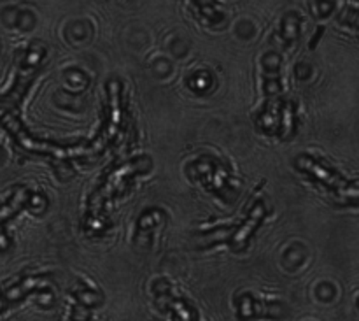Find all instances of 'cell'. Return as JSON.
Wrapping results in <instances>:
<instances>
[{"mask_svg": "<svg viewBox=\"0 0 359 321\" xmlns=\"http://www.w3.org/2000/svg\"><path fill=\"white\" fill-rule=\"evenodd\" d=\"M147 171H151V158L147 157H137L133 160L125 162V164H114L112 167H109L100 176L93 190V195L90 199V218H88V223L93 225L100 221L98 216H100L104 204L125 192L130 186V183H132V179H135L137 176L144 174Z\"/></svg>", "mask_w": 359, "mask_h": 321, "instance_id": "obj_2", "label": "cell"}, {"mask_svg": "<svg viewBox=\"0 0 359 321\" xmlns=\"http://www.w3.org/2000/svg\"><path fill=\"white\" fill-rule=\"evenodd\" d=\"M298 35H300V14L291 13L284 18L283 21V37L284 41L290 44V42L297 41Z\"/></svg>", "mask_w": 359, "mask_h": 321, "instance_id": "obj_13", "label": "cell"}, {"mask_svg": "<svg viewBox=\"0 0 359 321\" xmlns=\"http://www.w3.org/2000/svg\"><path fill=\"white\" fill-rule=\"evenodd\" d=\"M265 204L262 200L252 206V209L249 211V216L245 220H242V223L238 225H230V227H223L217 230V234H221V241L228 242L230 248L233 251H244L249 246V241L255 235V232L262 227L263 220H265Z\"/></svg>", "mask_w": 359, "mask_h": 321, "instance_id": "obj_7", "label": "cell"}, {"mask_svg": "<svg viewBox=\"0 0 359 321\" xmlns=\"http://www.w3.org/2000/svg\"><path fill=\"white\" fill-rule=\"evenodd\" d=\"M107 91V102H105V118L104 125H102L100 133L95 139L93 146L98 151V155L102 153L107 144H112L118 139L119 132L123 129V123H125V107H123V84L118 79H111L109 84L105 86Z\"/></svg>", "mask_w": 359, "mask_h": 321, "instance_id": "obj_6", "label": "cell"}, {"mask_svg": "<svg viewBox=\"0 0 359 321\" xmlns=\"http://www.w3.org/2000/svg\"><path fill=\"white\" fill-rule=\"evenodd\" d=\"M290 315L283 302H265L255 295L244 294L237 299V316L242 321L251 320H284Z\"/></svg>", "mask_w": 359, "mask_h": 321, "instance_id": "obj_9", "label": "cell"}, {"mask_svg": "<svg viewBox=\"0 0 359 321\" xmlns=\"http://www.w3.org/2000/svg\"><path fill=\"white\" fill-rule=\"evenodd\" d=\"M32 192H28L23 186H18L13 190L11 197L0 204V249L9 248V239L6 234V225L23 209H28V200H30Z\"/></svg>", "mask_w": 359, "mask_h": 321, "instance_id": "obj_11", "label": "cell"}, {"mask_svg": "<svg viewBox=\"0 0 359 321\" xmlns=\"http://www.w3.org/2000/svg\"><path fill=\"white\" fill-rule=\"evenodd\" d=\"M4 129L11 133L13 140L16 143V146L20 148L23 153L35 155V157L42 158H51L55 169L58 171V167L63 169V179L67 178V169H70L72 165V158L76 157H86V155H98L97 150L93 148V144H88V140H79V143L69 144V146H63V144L53 143V140H44V139H35L34 136L28 133V130L25 129L23 123L16 118V116L9 114L7 118H4Z\"/></svg>", "mask_w": 359, "mask_h": 321, "instance_id": "obj_1", "label": "cell"}, {"mask_svg": "<svg viewBox=\"0 0 359 321\" xmlns=\"http://www.w3.org/2000/svg\"><path fill=\"white\" fill-rule=\"evenodd\" d=\"M44 56L46 49L42 48V44H37V42L32 44L30 48L23 53V58H21L20 65H18V74L13 86H11V90L7 91V93H4L2 97H0V123H2L4 118H7L14 109L20 107L25 95L28 93L32 83H34L35 76H37L39 70H41Z\"/></svg>", "mask_w": 359, "mask_h": 321, "instance_id": "obj_3", "label": "cell"}, {"mask_svg": "<svg viewBox=\"0 0 359 321\" xmlns=\"http://www.w3.org/2000/svg\"><path fill=\"white\" fill-rule=\"evenodd\" d=\"M48 284L49 276H25L2 291L0 302H2L4 308L20 304L21 301H25V299L30 297V295H41L44 294V291H48Z\"/></svg>", "mask_w": 359, "mask_h": 321, "instance_id": "obj_10", "label": "cell"}, {"mask_svg": "<svg viewBox=\"0 0 359 321\" xmlns=\"http://www.w3.org/2000/svg\"><path fill=\"white\" fill-rule=\"evenodd\" d=\"M189 178L200 181L214 195L221 197L223 200H233L237 197V190L233 188V178L226 165L221 164L217 158L203 157L198 162L188 167Z\"/></svg>", "mask_w": 359, "mask_h": 321, "instance_id": "obj_5", "label": "cell"}, {"mask_svg": "<svg viewBox=\"0 0 359 321\" xmlns=\"http://www.w3.org/2000/svg\"><path fill=\"white\" fill-rule=\"evenodd\" d=\"M69 321H91V315H90V309H84L81 306H74L72 309V315H70Z\"/></svg>", "mask_w": 359, "mask_h": 321, "instance_id": "obj_14", "label": "cell"}, {"mask_svg": "<svg viewBox=\"0 0 359 321\" xmlns=\"http://www.w3.org/2000/svg\"><path fill=\"white\" fill-rule=\"evenodd\" d=\"M298 171L304 176H307L311 181L318 183L319 186L326 188L328 192H333L339 197H351L356 200L358 197V183L356 181H347L344 179L332 165L325 164L319 158L311 157V155H300L294 162Z\"/></svg>", "mask_w": 359, "mask_h": 321, "instance_id": "obj_4", "label": "cell"}, {"mask_svg": "<svg viewBox=\"0 0 359 321\" xmlns=\"http://www.w3.org/2000/svg\"><path fill=\"white\" fill-rule=\"evenodd\" d=\"M72 297L76 299L77 306H81L84 309H95L104 304V295H102V291L93 290L90 287H84V284H79V287L74 288Z\"/></svg>", "mask_w": 359, "mask_h": 321, "instance_id": "obj_12", "label": "cell"}, {"mask_svg": "<svg viewBox=\"0 0 359 321\" xmlns=\"http://www.w3.org/2000/svg\"><path fill=\"white\" fill-rule=\"evenodd\" d=\"M154 301L160 311L168 313L172 321H198V313L195 306L186 299L179 297L167 280H158L153 284Z\"/></svg>", "mask_w": 359, "mask_h": 321, "instance_id": "obj_8", "label": "cell"}]
</instances>
